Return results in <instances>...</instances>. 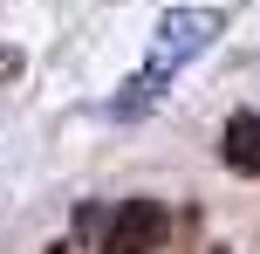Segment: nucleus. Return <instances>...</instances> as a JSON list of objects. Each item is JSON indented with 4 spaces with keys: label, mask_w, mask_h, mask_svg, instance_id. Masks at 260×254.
Wrapping results in <instances>:
<instances>
[{
    "label": "nucleus",
    "mask_w": 260,
    "mask_h": 254,
    "mask_svg": "<svg viewBox=\"0 0 260 254\" xmlns=\"http://www.w3.org/2000/svg\"><path fill=\"white\" fill-rule=\"evenodd\" d=\"M171 241V206L165 200H123L103 220V247L96 254H157Z\"/></svg>",
    "instance_id": "1"
},
{
    "label": "nucleus",
    "mask_w": 260,
    "mask_h": 254,
    "mask_svg": "<svg viewBox=\"0 0 260 254\" xmlns=\"http://www.w3.org/2000/svg\"><path fill=\"white\" fill-rule=\"evenodd\" d=\"M212 35H219V14H206V7H178V14H165V21H157V48H151V76L165 82L171 69L192 62Z\"/></svg>",
    "instance_id": "2"
},
{
    "label": "nucleus",
    "mask_w": 260,
    "mask_h": 254,
    "mask_svg": "<svg viewBox=\"0 0 260 254\" xmlns=\"http://www.w3.org/2000/svg\"><path fill=\"white\" fill-rule=\"evenodd\" d=\"M219 158H226V172L260 179V110H233V117H226V131H219Z\"/></svg>",
    "instance_id": "3"
},
{
    "label": "nucleus",
    "mask_w": 260,
    "mask_h": 254,
    "mask_svg": "<svg viewBox=\"0 0 260 254\" xmlns=\"http://www.w3.org/2000/svg\"><path fill=\"white\" fill-rule=\"evenodd\" d=\"M48 254H82V241H55V247H48Z\"/></svg>",
    "instance_id": "4"
}]
</instances>
